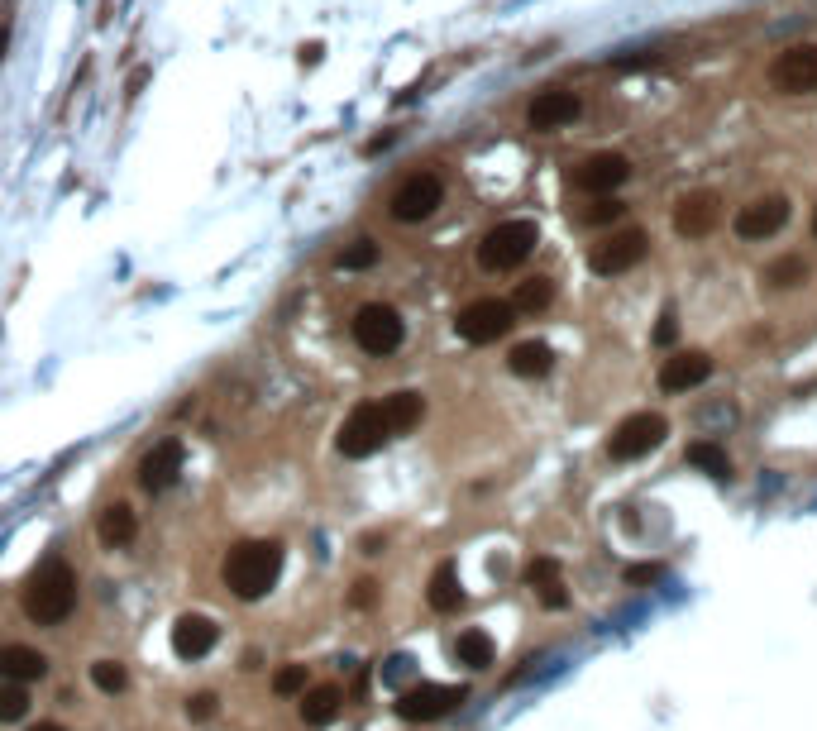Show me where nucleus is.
<instances>
[{
  "mask_svg": "<svg viewBox=\"0 0 817 731\" xmlns=\"http://www.w3.org/2000/svg\"><path fill=\"white\" fill-rule=\"evenodd\" d=\"M77 612V574L63 555H48L24 583V617L39 626H63Z\"/></svg>",
  "mask_w": 817,
  "mask_h": 731,
  "instance_id": "obj_1",
  "label": "nucleus"
},
{
  "mask_svg": "<svg viewBox=\"0 0 817 731\" xmlns=\"http://www.w3.org/2000/svg\"><path fill=\"white\" fill-rule=\"evenodd\" d=\"M282 574V545L278 540H239L225 555V588L244 602H258Z\"/></svg>",
  "mask_w": 817,
  "mask_h": 731,
  "instance_id": "obj_2",
  "label": "nucleus"
},
{
  "mask_svg": "<svg viewBox=\"0 0 817 731\" xmlns=\"http://www.w3.org/2000/svg\"><path fill=\"white\" fill-rule=\"evenodd\" d=\"M536 239L540 230L531 220H502V225H493L488 235L478 239V263L488 273H512L516 263H526L536 254Z\"/></svg>",
  "mask_w": 817,
  "mask_h": 731,
  "instance_id": "obj_3",
  "label": "nucleus"
},
{
  "mask_svg": "<svg viewBox=\"0 0 817 731\" xmlns=\"http://www.w3.org/2000/svg\"><path fill=\"white\" fill-rule=\"evenodd\" d=\"M349 330H354V344H359L364 354H373V359H387L392 349H402V340H407L402 311L387 306V301H368V306H359L354 321H349Z\"/></svg>",
  "mask_w": 817,
  "mask_h": 731,
  "instance_id": "obj_4",
  "label": "nucleus"
},
{
  "mask_svg": "<svg viewBox=\"0 0 817 731\" xmlns=\"http://www.w3.org/2000/svg\"><path fill=\"white\" fill-rule=\"evenodd\" d=\"M512 325H516V306L502 297H478L454 316L459 340H469V344H493V340H502Z\"/></svg>",
  "mask_w": 817,
  "mask_h": 731,
  "instance_id": "obj_5",
  "label": "nucleus"
},
{
  "mask_svg": "<svg viewBox=\"0 0 817 731\" xmlns=\"http://www.w3.org/2000/svg\"><path fill=\"white\" fill-rule=\"evenodd\" d=\"M387 416H383V402H359V407L344 416L340 426V454L344 459H368L387 445Z\"/></svg>",
  "mask_w": 817,
  "mask_h": 731,
  "instance_id": "obj_6",
  "label": "nucleus"
},
{
  "mask_svg": "<svg viewBox=\"0 0 817 731\" xmlns=\"http://www.w3.org/2000/svg\"><path fill=\"white\" fill-rule=\"evenodd\" d=\"M665 435H669V421L660 416V411H636V416H626L622 426L612 430L607 454H612L617 464H631V459H645V454L655 450Z\"/></svg>",
  "mask_w": 817,
  "mask_h": 731,
  "instance_id": "obj_7",
  "label": "nucleus"
},
{
  "mask_svg": "<svg viewBox=\"0 0 817 731\" xmlns=\"http://www.w3.org/2000/svg\"><path fill=\"white\" fill-rule=\"evenodd\" d=\"M645 254H650V235H645L641 225H631V230H617V235H607L602 244H593L588 263H593L598 278H622Z\"/></svg>",
  "mask_w": 817,
  "mask_h": 731,
  "instance_id": "obj_8",
  "label": "nucleus"
},
{
  "mask_svg": "<svg viewBox=\"0 0 817 731\" xmlns=\"http://www.w3.org/2000/svg\"><path fill=\"white\" fill-rule=\"evenodd\" d=\"M445 201V182L435 172H411L407 182L392 192V220L402 225H421L426 215H435V206Z\"/></svg>",
  "mask_w": 817,
  "mask_h": 731,
  "instance_id": "obj_9",
  "label": "nucleus"
},
{
  "mask_svg": "<svg viewBox=\"0 0 817 731\" xmlns=\"http://www.w3.org/2000/svg\"><path fill=\"white\" fill-rule=\"evenodd\" d=\"M770 86L784 96H808L817 91V43H794L770 63Z\"/></svg>",
  "mask_w": 817,
  "mask_h": 731,
  "instance_id": "obj_10",
  "label": "nucleus"
},
{
  "mask_svg": "<svg viewBox=\"0 0 817 731\" xmlns=\"http://www.w3.org/2000/svg\"><path fill=\"white\" fill-rule=\"evenodd\" d=\"M464 703V688H450V684H411L402 698H397V717L407 722H435Z\"/></svg>",
  "mask_w": 817,
  "mask_h": 731,
  "instance_id": "obj_11",
  "label": "nucleus"
},
{
  "mask_svg": "<svg viewBox=\"0 0 817 731\" xmlns=\"http://www.w3.org/2000/svg\"><path fill=\"white\" fill-rule=\"evenodd\" d=\"M789 215H794L789 196H760V201H751L746 211L736 215V239H746V244L774 239L784 225H789Z\"/></svg>",
  "mask_w": 817,
  "mask_h": 731,
  "instance_id": "obj_12",
  "label": "nucleus"
},
{
  "mask_svg": "<svg viewBox=\"0 0 817 731\" xmlns=\"http://www.w3.org/2000/svg\"><path fill=\"white\" fill-rule=\"evenodd\" d=\"M182 459H187V445L182 440H158L144 459H139V488L144 493H168L182 473Z\"/></svg>",
  "mask_w": 817,
  "mask_h": 731,
  "instance_id": "obj_13",
  "label": "nucleus"
},
{
  "mask_svg": "<svg viewBox=\"0 0 817 731\" xmlns=\"http://www.w3.org/2000/svg\"><path fill=\"white\" fill-rule=\"evenodd\" d=\"M722 225V196L717 192H688L674 206V230L684 239H708Z\"/></svg>",
  "mask_w": 817,
  "mask_h": 731,
  "instance_id": "obj_14",
  "label": "nucleus"
},
{
  "mask_svg": "<svg viewBox=\"0 0 817 731\" xmlns=\"http://www.w3.org/2000/svg\"><path fill=\"white\" fill-rule=\"evenodd\" d=\"M579 110H583V101L574 96V91H564V86H545L536 101H531V110H526V125L540 129V134H550V129L574 125Z\"/></svg>",
  "mask_w": 817,
  "mask_h": 731,
  "instance_id": "obj_15",
  "label": "nucleus"
},
{
  "mask_svg": "<svg viewBox=\"0 0 817 731\" xmlns=\"http://www.w3.org/2000/svg\"><path fill=\"white\" fill-rule=\"evenodd\" d=\"M626 177H631V163H626L622 153H593V158H583L579 172H574V182L593 196H612Z\"/></svg>",
  "mask_w": 817,
  "mask_h": 731,
  "instance_id": "obj_16",
  "label": "nucleus"
},
{
  "mask_svg": "<svg viewBox=\"0 0 817 731\" xmlns=\"http://www.w3.org/2000/svg\"><path fill=\"white\" fill-rule=\"evenodd\" d=\"M215 641H220V626H215L211 617H201V612H187V617L172 622V650H177L182 660H201V655H211Z\"/></svg>",
  "mask_w": 817,
  "mask_h": 731,
  "instance_id": "obj_17",
  "label": "nucleus"
},
{
  "mask_svg": "<svg viewBox=\"0 0 817 731\" xmlns=\"http://www.w3.org/2000/svg\"><path fill=\"white\" fill-rule=\"evenodd\" d=\"M708 378H712V359H708V354L684 349V354H674V359L660 368V392H693V387L708 383Z\"/></svg>",
  "mask_w": 817,
  "mask_h": 731,
  "instance_id": "obj_18",
  "label": "nucleus"
},
{
  "mask_svg": "<svg viewBox=\"0 0 817 731\" xmlns=\"http://www.w3.org/2000/svg\"><path fill=\"white\" fill-rule=\"evenodd\" d=\"M48 674V660H43V650L34 645H0V679H10V684H34Z\"/></svg>",
  "mask_w": 817,
  "mask_h": 731,
  "instance_id": "obj_19",
  "label": "nucleus"
},
{
  "mask_svg": "<svg viewBox=\"0 0 817 731\" xmlns=\"http://www.w3.org/2000/svg\"><path fill=\"white\" fill-rule=\"evenodd\" d=\"M96 531H101V545L125 550V545H134V536H139V516H134L129 502H110L106 512H101V521H96Z\"/></svg>",
  "mask_w": 817,
  "mask_h": 731,
  "instance_id": "obj_20",
  "label": "nucleus"
},
{
  "mask_svg": "<svg viewBox=\"0 0 817 731\" xmlns=\"http://www.w3.org/2000/svg\"><path fill=\"white\" fill-rule=\"evenodd\" d=\"M340 703H344V693L335 684L306 688V693H301V722H306V727H330V722L340 717Z\"/></svg>",
  "mask_w": 817,
  "mask_h": 731,
  "instance_id": "obj_21",
  "label": "nucleus"
},
{
  "mask_svg": "<svg viewBox=\"0 0 817 731\" xmlns=\"http://www.w3.org/2000/svg\"><path fill=\"white\" fill-rule=\"evenodd\" d=\"M383 416H387V430H392V435H407V430L421 426L426 397H421V392H392V397H383Z\"/></svg>",
  "mask_w": 817,
  "mask_h": 731,
  "instance_id": "obj_22",
  "label": "nucleus"
},
{
  "mask_svg": "<svg viewBox=\"0 0 817 731\" xmlns=\"http://www.w3.org/2000/svg\"><path fill=\"white\" fill-rule=\"evenodd\" d=\"M507 368H512L516 378H545L550 368H555V349L545 340H521L507 354Z\"/></svg>",
  "mask_w": 817,
  "mask_h": 731,
  "instance_id": "obj_23",
  "label": "nucleus"
},
{
  "mask_svg": "<svg viewBox=\"0 0 817 731\" xmlns=\"http://www.w3.org/2000/svg\"><path fill=\"white\" fill-rule=\"evenodd\" d=\"M526 583L540 593V602L545 607H564L569 602V593H564V579H559V564L555 559H536L531 569H526Z\"/></svg>",
  "mask_w": 817,
  "mask_h": 731,
  "instance_id": "obj_24",
  "label": "nucleus"
},
{
  "mask_svg": "<svg viewBox=\"0 0 817 731\" xmlns=\"http://www.w3.org/2000/svg\"><path fill=\"white\" fill-rule=\"evenodd\" d=\"M430 607L435 612H459L464 607V588H459V574H454V564H440L435 574H430Z\"/></svg>",
  "mask_w": 817,
  "mask_h": 731,
  "instance_id": "obj_25",
  "label": "nucleus"
},
{
  "mask_svg": "<svg viewBox=\"0 0 817 731\" xmlns=\"http://www.w3.org/2000/svg\"><path fill=\"white\" fill-rule=\"evenodd\" d=\"M454 655H459V665H469V669H488L493 665V636L488 631H464L459 641H454Z\"/></svg>",
  "mask_w": 817,
  "mask_h": 731,
  "instance_id": "obj_26",
  "label": "nucleus"
},
{
  "mask_svg": "<svg viewBox=\"0 0 817 731\" xmlns=\"http://www.w3.org/2000/svg\"><path fill=\"white\" fill-rule=\"evenodd\" d=\"M550 301H555V282H550V278H526V282H516V297H512L516 311H526V316H540Z\"/></svg>",
  "mask_w": 817,
  "mask_h": 731,
  "instance_id": "obj_27",
  "label": "nucleus"
},
{
  "mask_svg": "<svg viewBox=\"0 0 817 731\" xmlns=\"http://www.w3.org/2000/svg\"><path fill=\"white\" fill-rule=\"evenodd\" d=\"M765 282H770V287H798V282H808V263L798 254L774 258L770 268H765Z\"/></svg>",
  "mask_w": 817,
  "mask_h": 731,
  "instance_id": "obj_28",
  "label": "nucleus"
},
{
  "mask_svg": "<svg viewBox=\"0 0 817 731\" xmlns=\"http://www.w3.org/2000/svg\"><path fill=\"white\" fill-rule=\"evenodd\" d=\"M91 684L101 688V693H125L129 669L120 665V660H96V665H91Z\"/></svg>",
  "mask_w": 817,
  "mask_h": 731,
  "instance_id": "obj_29",
  "label": "nucleus"
},
{
  "mask_svg": "<svg viewBox=\"0 0 817 731\" xmlns=\"http://www.w3.org/2000/svg\"><path fill=\"white\" fill-rule=\"evenodd\" d=\"M24 712H29V688L0 679V722H20Z\"/></svg>",
  "mask_w": 817,
  "mask_h": 731,
  "instance_id": "obj_30",
  "label": "nucleus"
},
{
  "mask_svg": "<svg viewBox=\"0 0 817 731\" xmlns=\"http://www.w3.org/2000/svg\"><path fill=\"white\" fill-rule=\"evenodd\" d=\"M335 263H340L344 273H364V268H373V263H378V244H373V239H354V244H349Z\"/></svg>",
  "mask_w": 817,
  "mask_h": 731,
  "instance_id": "obj_31",
  "label": "nucleus"
},
{
  "mask_svg": "<svg viewBox=\"0 0 817 731\" xmlns=\"http://www.w3.org/2000/svg\"><path fill=\"white\" fill-rule=\"evenodd\" d=\"M688 464H698V469L717 473V478H727V473H731L727 454L717 450V445H708V440H698V445H688Z\"/></svg>",
  "mask_w": 817,
  "mask_h": 731,
  "instance_id": "obj_32",
  "label": "nucleus"
},
{
  "mask_svg": "<svg viewBox=\"0 0 817 731\" xmlns=\"http://www.w3.org/2000/svg\"><path fill=\"white\" fill-rule=\"evenodd\" d=\"M273 693H278V698H297V693H306V665H282L278 674H273Z\"/></svg>",
  "mask_w": 817,
  "mask_h": 731,
  "instance_id": "obj_33",
  "label": "nucleus"
},
{
  "mask_svg": "<svg viewBox=\"0 0 817 731\" xmlns=\"http://www.w3.org/2000/svg\"><path fill=\"white\" fill-rule=\"evenodd\" d=\"M617 215H622V201H617V196H598V201L588 206V220H593V225H612Z\"/></svg>",
  "mask_w": 817,
  "mask_h": 731,
  "instance_id": "obj_34",
  "label": "nucleus"
},
{
  "mask_svg": "<svg viewBox=\"0 0 817 731\" xmlns=\"http://www.w3.org/2000/svg\"><path fill=\"white\" fill-rule=\"evenodd\" d=\"M187 717H192V722H211L215 717V693H192V698H187Z\"/></svg>",
  "mask_w": 817,
  "mask_h": 731,
  "instance_id": "obj_35",
  "label": "nucleus"
},
{
  "mask_svg": "<svg viewBox=\"0 0 817 731\" xmlns=\"http://www.w3.org/2000/svg\"><path fill=\"white\" fill-rule=\"evenodd\" d=\"M679 340V321H674V311H660V325H655V344L669 349V344Z\"/></svg>",
  "mask_w": 817,
  "mask_h": 731,
  "instance_id": "obj_36",
  "label": "nucleus"
},
{
  "mask_svg": "<svg viewBox=\"0 0 817 731\" xmlns=\"http://www.w3.org/2000/svg\"><path fill=\"white\" fill-rule=\"evenodd\" d=\"M407 674H411V660H407V655H392V660H387V669H383L387 684H402Z\"/></svg>",
  "mask_w": 817,
  "mask_h": 731,
  "instance_id": "obj_37",
  "label": "nucleus"
},
{
  "mask_svg": "<svg viewBox=\"0 0 817 731\" xmlns=\"http://www.w3.org/2000/svg\"><path fill=\"white\" fill-rule=\"evenodd\" d=\"M373 598H378V583H373V579L354 583V607H373Z\"/></svg>",
  "mask_w": 817,
  "mask_h": 731,
  "instance_id": "obj_38",
  "label": "nucleus"
},
{
  "mask_svg": "<svg viewBox=\"0 0 817 731\" xmlns=\"http://www.w3.org/2000/svg\"><path fill=\"white\" fill-rule=\"evenodd\" d=\"M626 579H631V583H650V579H660V569H655V564H641V569H631Z\"/></svg>",
  "mask_w": 817,
  "mask_h": 731,
  "instance_id": "obj_39",
  "label": "nucleus"
},
{
  "mask_svg": "<svg viewBox=\"0 0 817 731\" xmlns=\"http://www.w3.org/2000/svg\"><path fill=\"white\" fill-rule=\"evenodd\" d=\"M364 555H383V536H364Z\"/></svg>",
  "mask_w": 817,
  "mask_h": 731,
  "instance_id": "obj_40",
  "label": "nucleus"
},
{
  "mask_svg": "<svg viewBox=\"0 0 817 731\" xmlns=\"http://www.w3.org/2000/svg\"><path fill=\"white\" fill-rule=\"evenodd\" d=\"M387 144H392V134H378V139H368L364 153H378V149H387Z\"/></svg>",
  "mask_w": 817,
  "mask_h": 731,
  "instance_id": "obj_41",
  "label": "nucleus"
},
{
  "mask_svg": "<svg viewBox=\"0 0 817 731\" xmlns=\"http://www.w3.org/2000/svg\"><path fill=\"white\" fill-rule=\"evenodd\" d=\"M29 731H67V727H58V722H39V727H29Z\"/></svg>",
  "mask_w": 817,
  "mask_h": 731,
  "instance_id": "obj_42",
  "label": "nucleus"
},
{
  "mask_svg": "<svg viewBox=\"0 0 817 731\" xmlns=\"http://www.w3.org/2000/svg\"><path fill=\"white\" fill-rule=\"evenodd\" d=\"M5 43H10V34H5V29H0V58H5Z\"/></svg>",
  "mask_w": 817,
  "mask_h": 731,
  "instance_id": "obj_43",
  "label": "nucleus"
},
{
  "mask_svg": "<svg viewBox=\"0 0 817 731\" xmlns=\"http://www.w3.org/2000/svg\"><path fill=\"white\" fill-rule=\"evenodd\" d=\"M813 235H817V215H813Z\"/></svg>",
  "mask_w": 817,
  "mask_h": 731,
  "instance_id": "obj_44",
  "label": "nucleus"
}]
</instances>
